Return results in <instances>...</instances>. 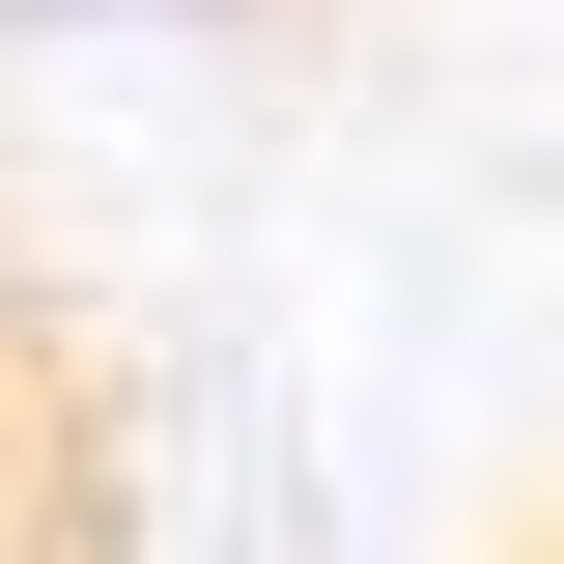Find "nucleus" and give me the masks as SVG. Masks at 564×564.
Returning <instances> with one entry per match:
<instances>
[{
  "mask_svg": "<svg viewBox=\"0 0 564 564\" xmlns=\"http://www.w3.org/2000/svg\"><path fill=\"white\" fill-rule=\"evenodd\" d=\"M0 29H226V0H0Z\"/></svg>",
  "mask_w": 564,
  "mask_h": 564,
  "instance_id": "nucleus-1",
  "label": "nucleus"
}]
</instances>
